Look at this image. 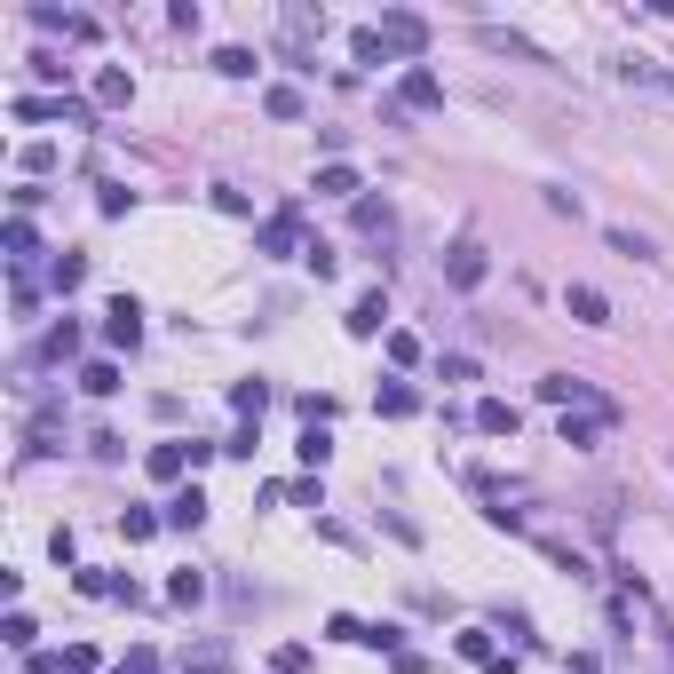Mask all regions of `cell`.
Here are the masks:
<instances>
[{
  "label": "cell",
  "mask_w": 674,
  "mask_h": 674,
  "mask_svg": "<svg viewBox=\"0 0 674 674\" xmlns=\"http://www.w3.org/2000/svg\"><path fill=\"white\" fill-rule=\"evenodd\" d=\"M373 32H381V48H389V56H405V64H421V56H429V16H413V8H381V24H373Z\"/></svg>",
  "instance_id": "6da1fadb"
},
{
  "label": "cell",
  "mask_w": 674,
  "mask_h": 674,
  "mask_svg": "<svg viewBox=\"0 0 674 674\" xmlns=\"http://www.w3.org/2000/svg\"><path fill=\"white\" fill-rule=\"evenodd\" d=\"M445 104V80L429 72V64H405V80H397V104H389V119H405V112H437Z\"/></svg>",
  "instance_id": "7a4b0ae2"
},
{
  "label": "cell",
  "mask_w": 674,
  "mask_h": 674,
  "mask_svg": "<svg viewBox=\"0 0 674 674\" xmlns=\"http://www.w3.org/2000/svg\"><path fill=\"white\" fill-rule=\"evenodd\" d=\"M484 278H492V254H484L476 238H460V246L445 254V286H452V294H476Z\"/></svg>",
  "instance_id": "3957f363"
},
{
  "label": "cell",
  "mask_w": 674,
  "mask_h": 674,
  "mask_svg": "<svg viewBox=\"0 0 674 674\" xmlns=\"http://www.w3.org/2000/svg\"><path fill=\"white\" fill-rule=\"evenodd\" d=\"M254 246H262L270 262H286V254H310V246H302V207H278L270 223L254 230Z\"/></svg>",
  "instance_id": "277c9868"
},
{
  "label": "cell",
  "mask_w": 674,
  "mask_h": 674,
  "mask_svg": "<svg viewBox=\"0 0 674 674\" xmlns=\"http://www.w3.org/2000/svg\"><path fill=\"white\" fill-rule=\"evenodd\" d=\"M104 341H112V349H135V341H143V310H135V294H119L112 310H104Z\"/></svg>",
  "instance_id": "5b68a950"
},
{
  "label": "cell",
  "mask_w": 674,
  "mask_h": 674,
  "mask_svg": "<svg viewBox=\"0 0 674 674\" xmlns=\"http://www.w3.org/2000/svg\"><path fill=\"white\" fill-rule=\"evenodd\" d=\"M540 397H548V405H563V413H571V405H587V413L603 405V397H595L579 373H540Z\"/></svg>",
  "instance_id": "8992f818"
},
{
  "label": "cell",
  "mask_w": 674,
  "mask_h": 674,
  "mask_svg": "<svg viewBox=\"0 0 674 674\" xmlns=\"http://www.w3.org/2000/svg\"><path fill=\"white\" fill-rule=\"evenodd\" d=\"M143 468H151V484H183V476H191V437L151 445V460H143Z\"/></svg>",
  "instance_id": "52a82bcc"
},
{
  "label": "cell",
  "mask_w": 674,
  "mask_h": 674,
  "mask_svg": "<svg viewBox=\"0 0 674 674\" xmlns=\"http://www.w3.org/2000/svg\"><path fill=\"white\" fill-rule=\"evenodd\" d=\"M381 326H389V294L373 286V294H357V302H349V334H357V341H373Z\"/></svg>",
  "instance_id": "ba28073f"
},
{
  "label": "cell",
  "mask_w": 674,
  "mask_h": 674,
  "mask_svg": "<svg viewBox=\"0 0 674 674\" xmlns=\"http://www.w3.org/2000/svg\"><path fill=\"white\" fill-rule=\"evenodd\" d=\"M373 413H381V421H413V413H421L413 381H381V389H373Z\"/></svg>",
  "instance_id": "9c48e42d"
},
{
  "label": "cell",
  "mask_w": 674,
  "mask_h": 674,
  "mask_svg": "<svg viewBox=\"0 0 674 674\" xmlns=\"http://www.w3.org/2000/svg\"><path fill=\"white\" fill-rule=\"evenodd\" d=\"M563 310H571L579 326H611V302H603L595 286H563Z\"/></svg>",
  "instance_id": "30bf717a"
},
{
  "label": "cell",
  "mask_w": 674,
  "mask_h": 674,
  "mask_svg": "<svg viewBox=\"0 0 674 674\" xmlns=\"http://www.w3.org/2000/svg\"><path fill=\"white\" fill-rule=\"evenodd\" d=\"M167 524H175V532H199V524H207V492H199V484H183V492L167 500Z\"/></svg>",
  "instance_id": "8fae6325"
},
{
  "label": "cell",
  "mask_w": 674,
  "mask_h": 674,
  "mask_svg": "<svg viewBox=\"0 0 674 674\" xmlns=\"http://www.w3.org/2000/svg\"><path fill=\"white\" fill-rule=\"evenodd\" d=\"M603 429H611V405H595V413H563V445H595V437H603Z\"/></svg>",
  "instance_id": "7c38bea8"
},
{
  "label": "cell",
  "mask_w": 674,
  "mask_h": 674,
  "mask_svg": "<svg viewBox=\"0 0 674 674\" xmlns=\"http://www.w3.org/2000/svg\"><path fill=\"white\" fill-rule=\"evenodd\" d=\"M0 246H8V262L24 270V262L40 254V230H32V215H8V230H0Z\"/></svg>",
  "instance_id": "4fadbf2b"
},
{
  "label": "cell",
  "mask_w": 674,
  "mask_h": 674,
  "mask_svg": "<svg viewBox=\"0 0 674 674\" xmlns=\"http://www.w3.org/2000/svg\"><path fill=\"white\" fill-rule=\"evenodd\" d=\"M516 421H524V413H516L508 397H484V405H476V429H484V437H516Z\"/></svg>",
  "instance_id": "5bb4252c"
},
{
  "label": "cell",
  "mask_w": 674,
  "mask_h": 674,
  "mask_svg": "<svg viewBox=\"0 0 674 674\" xmlns=\"http://www.w3.org/2000/svg\"><path fill=\"white\" fill-rule=\"evenodd\" d=\"M262 112H270V119H310V96L278 80V88H262Z\"/></svg>",
  "instance_id": "9a60e30c"
},
{
  "label": "cell",
  "mask_w": 674,
  "mask_h": 674,
  "mask_svg": "<svg viewBox=\"0 0 674 674\" xmlns=\"http://www.w3.org/2000/svg\"><path fill=\"white\" fill-rule=\"evenodd\" d=\"M318 191H326V199H357L365 183H357V167H349V159H326V167H318Z\"/></svg>",
  "instance_id": "2e32d148"
},
{
  "label": "cell",
  "mask_w": 674,
  "mask_h": 674,
  "mask_svg": "<svg viewBox=\"0 0 674 674\" xmlns=\"http://www.w3.org/2000/svg\"><path fill=\"white\" fill-rule=\"evenodd\" d=\"M96 104H104V112H119V104H135V80H127L119 64H104V72H96Z\"/></svg>",
  "instance_id": "e0dca14e"
},
{
  "label": "cell",
  "mask_w": 674,
  "mask_h": 674,
  "mask_svg": "<svg viewBox=\"0 0 674 674\" xmlns=\"http://www.w3.org/2000/svg\"><path fill=\"white\" fill-rule=\"evenodd\" d=\"M32 24L40 32H64V40H96V24L88 16H64V8H32Z\"/></svg>",
  "instance_id": "ac0fdd59"
},
{
  "label": "cell",
  "mask_w": 674,
  "mask_h": 674,
  "mask_svg": "<svg viewBox=\"0 0 674 674\" xmlns=\"http://www.w3.org/2000/svg\"><path fill=\"white\" fill-rule=\"evenodd\" d=\"M48 286H56V294H80V286H88V254H56V262H48Z\"/></svg>",
  "instance_id": "d6986e66"
},
{
  "label": "cell",
  "mask_w": 674,
  "mask_h": 674,
  "mask_svg": "<svg viewBox=\"0 0 674 674\" xmlns=\"http://www.w3.org/2000/svg\"><path fill=\"white\" fill-rule=\"evenodd\" d=\"M167 603H175V611H199V603H207V571H175V579H167Z\"/></svg>",
  "instance_id": "ffe728a7"
},
{
  "label": "cell",
  "mask_w": 674,
  "mask_h": 674,
  "mask_svg": "<svg viewBox=\"0 0 674 674\" xmlns=\"http://www.w3.org/2000/svg\"><path fill=\"white\" fill-rule=\"evenodd\" d=\"M80 389H88V397H119V365L112 357H88V365H80Z\"/></svg>",
  "instance_id": "44dd1931"
},
{
  "label": "cell",
  "mask_w": 674,
  "mask_h": 674,
  "mask_svg": "<svg viewBox=\"0 0 674 674\" xmlns=\"http://www.w3.org/2000/svg\"><path fill=\"white\" fill-rule=\"evenodd\" d=\"M452 651H460V659H476V667H492V659H500V651H492V627H460V635H452Z\"/></svg>",
  "instance_id": "7402d4cb"
},
{
  "label": "cell",
  "mask_w": 674,
  "mask_h": 674,
  "mask_svg": "<svg viewBox=\"0 0 674 674\" xmlns=\"http://www.w3.org/2000/svg\"><path fill=\"white\" fill-rule=\"evenodd\" d=\"M357 230H365V238H389V230H397L389 199H357Z\"/></svg>",
  "instance_id": "603a6c76"
},
{
  "label": "cell",
  "mask_w": 674,
  "mask_h": 674,
  "mask_svg": "<svg viewBox=\"0 0 674 674\" xmlns=\"http://www.w3.org/2000/svg\"><path fill=\"white\" fill-rule=\"evenodd\" d=\"M484 48H508V56H524V64H548V56H540L524 32H500V24H484Z\"/></svg>",
  "instance_id": "cb8c5ba5"
},
{
  "label": "cell",
  "mask_w": 674,
  "mask_h": 674,
  "mask_svg": "<svg viewBox=\"0 0 674 674\" xmlns=\"http://www.w3.org/2000/svg\"><path fill=\"white\" fill-rule=\"evenodd\" d=\"M349 56H357V64H389V48H381V32H373V24H357V32H349Z\"/></svg>",
  "instance_id": "d4e9b609"
},
{
  "label": "cell",
  "mask_w": 674,
  "mask_h": 674,
  "mask_svg": "<svg viewBox=\"0 0 674 674\" xmlns=\"http://www.w3.org/2000/svg\"><path fill=\"white\" fill-rule=\"evenodd\" d=\"M230 405H238L246 421H262V405H270V381H238V389H230Z\"/></svg>",
  "instance_id": "484cf974"
},
{
  "label": "cell",
  "mask_w": 674,
  "mask_h": 674,
  "mask_svg": "<svg viewBox=\"0 0 674 674\" xmlns=\"http://www.w3.org/2000/svg\"><path fill=\"white\" fill-rule=\"evenodd\" d=\"M540 556L556 563V571H571V579H595V571H587V556H579V548H563V540H540Z\"/></svg>",
  "instance_id": "4316f807"
},
{
  "label": "cell",
  "mask_w": 674,
  "mask_h": 674,
  "mask_svg": "<svg viewBox=\"0 0 674 674\" xmlns=\"http://www.w3.org/2000/svg\"><path fill=\"white\" fill-rule=\"evenodd\" d=\"M215 72L223 80H254V48H215Z\"/></svg>",
  "instance_id": "83f0119b"
},
{
  "label": "cell",
  "mask_w": 674,
  "mask_h": 674,
  "mask_svg": "<svg viewBox=\"0 0 674 674\" xmlns=\"http://www.w3.org/2000/svg\"><path fill=\"white\" fill-rule=\"evenodd\" d=\"M64 674H104V651L96 643H64Z\"/></svg>",
  "instance_id": "f1b7e54d"
},
{
  "label": "cell",
  "mask_w": 674,
  "mask_h": 674,
  "mask_svg": "<svg viewBox=\"0 0 674 674\" xmlns=\"http://www.w3.org/2000/svg\"><path fill=\"white\" fill-rule=\"evenodd\" d=\"M183 667H191V674H223L230 651H223V643H199V651H183Z\"/></svg>",
  "instance_id": "f546056e"
},
{
  "label": "cell",
  "mask_w": 674,
  "mask_h": 674,
  "mask_svg": "<svg viewBox=\"0 0 674 674\" xmlns=\"http://www.w3.org/2000/svg\"><path fill=\"white\" fill-rule=\"evenodd\" d=\"M8 302H16V318H32V310H40V286H32V270H16V278H8Z\"/></svg>",
  "instance_id": "4dcf8cb0"
},
{
  "label": "cell",
  "mask_w": 674,
  "mask_h": 674,
  "mask_svg": "<svg viewBox=\"0 0 674 674\" xmlns=\"http://www.w3.org/2000/svg\"><path fill=\"white\" fill-rule=\"evenodd\" d=\"M0 635H8V643H16L24 659H32V643H40V627H32V611H8V627H0Z\"/></svg>",
  "instance_id": "1f68e13d"
},
{
  "label": "cell",
  "mask_w": 674,
  "mask_h": 674,
  "mask_svg": "<svg viewBox=\"0 0 674 674\" xmlns=\"http://www.w3.org/2000/svg\"><path fill=\"white\" fill-rule=\"evenodd\" d=\"M365 651H389V659H397V651H405V627H397V619H381V627H365Z\"/></svg>",
  "instance_id": "d6a6232c"
},
{
  "label": "cell",
  "mask_w": 674,
  "mask_h": 674,
  "mask_svg": "<svg viewBox=\"0 0 674 674\" xmlns=\"http://www.w3.org/2000/svg\"><path fill=\"white\" fill-rule=\"evenodd\" d=\"M32 80H40V88H64L72 64H64V56H32Z\"/></svg>",
  "instance_id": "836d02e7"
},
{
  "label": "cell",
  "mask_w": 674,
  "mask_h": 674,
  "mask_svg": "<svg viewBox=\"0 0 674 674\" xmlns=\"http://www.w3.org/2000/svg\"><path fill=\"white\" fill-rule=\"evenodd\" d=\"M611 254H627V262H651V238H643V230H611Z\"/></svg>",
  "instance_id": "e575fe53"
},
{
  "label": "cell",
  "mask_w": 674,
  "mask_h": 674,
  "mask_svg": "<svg viewBox=\"0 0 674 674\" xmlns=\"http://www.w3.org/2000/svg\"><path fill=\"white\" fill-rule=\"evenodd\" d=\"M159 524H167V516H151V508H127V516H119V532H127V540H151Z\"/></svg>",
  "instance_id": "d590c367"
},
{
  "label": "cell",
  "mask_w": 674,
  "mask_h": 674,
  "mask_svg": "<svg viewBox=\"0 0 674 674\" xmlns=\"http://www.w3.org/2000/svg\"><path fill=\"white\" fill-rule=\"evenodd\" d=\"M80 595H119V571H72Z\"/></svg>",
  "instance_id": "8d00e7d4"
},
{
  "label": "cell",
  "mask_w": 674,
  "mask_h": 674,
  "mask_svg": "<svg viewBox=\"0 0 674 674\" xmlns=\"http://www.w3.org/2000/svg\"><path fill=\"white\" fill-rule=\"evenodd\" d=\"M48 357H56V365H64V357H80V326H72V318L48 334Z\"/></svg>",
  "instance_id": "74e56055"
},
{
  "label": "cell",
  "mask_w": 674,
  "mask_h": 674,
  "mask_svg": "<svg viewBox=\"0 0 674 674\" xmlns=\"http://www.w3.org/2000/svg\"><path fill=\"white\" fill-rule=\"evenodd\" d=\"M326 452H334L326 429H302V468H326Z\"/></svg>",
  "instance_id": "f35d334b"
},
{
  "label": "cell",
  "mask_w": 674,
  "mask_h": 674,
  "mask_svg": "<svg viewBox=\"0 0 674 674\" xmlns=\"http://www.w3.org/2000/svg\"><path fill=\"white\" fill-rule=\"evenodd\" d=\"M270 667H278V674H318V659H310V651H302V643H286V651H278V659H270Z\"/></svg>",
  "instance_id": "ab89813d"
},
{
  "label": "cell",
  "mask_w": 674,
  "mask_h": 674,
  "mask_svg": "<svg viewBox=\"0 0 674 674\" xmlns=\"http://www.w3.org/2000/svg\"><path fill=\"white\" fill-rule=\"evenodd\" d=\"M389 357H397V365H421V334H405V326H397V334H389Z\"/></svg>",
  "instance_id": "60d3db41"
},
{
  "label": "cell",
  "mask_w": 674,
  "mask_h": 674,
  "mask_svg": "<svg viewBox=\"0 0 674 674\" xmlns=\"http://www.w3.org/2000/svg\"><path fill=\"white\" fill-rule=\"evenodd\" d=\"M286 500H302V508H326V484H318V476H302V484H286Z\"/></svg>",
  "instance_id": "b9f144b4"
},
{
  "label": "cell",
  "mask_w": 674,
  "mask_h": 674,
  "mask_svg": "<svg viewBox=\"0 0 674 674\" xmlns=\"http://www.w3.org/2000/svg\"><path fill=\"white\" fill-rule=\"evenodd\" d=\"M500 627H508V635L524 643V651H540V635H532V619H524V611H500Z\"/></svg>",
  "instance_id": "7bdbcfd3"
},
{
  "label": "cell",
  "mask_w": 674,
  "mask_h": 674,
  "mask_svg": "<svg viewBox=\"0 0 674 674\" xmlns=\"http://www.w3.org/2000/svg\"><path fill=\"white\" fill-rule=\"evenodd\" d=\"M215 207H223V215H254V199H246V191H230V183H215Z\"/></svg>",
  "instance_id": "ee69618b"
},
{
  "label": "cell",
  "mask_w": 674,
  "mask_h": 674,
  "mask_svg": "<svg viewBox=\"0 0 674 674\" xmlns=\"http://www.w3.org/2000/svg\"><path fill=\"white\" fill-rule=\"evenodd\" d=\"M326 635H334V643H365V627H357L349 611H334V619H326Z\"/></svg>",
  "instance_id": "f6af8a7d"
},
{
  "label": "cell",
  "mask_w": 674,
  "mask_h": 674,
  "mask_svg": "<svg viewBox=\"0 0 674 674\" xmlns=\"http://www.w3.org/2000/svg\"><path fill=\"white\" fill-rule=\"evenodd\" d=\"M112 674H127V667H112Z\"/></svg>",
  "instance_id": "bcb514c9"
}]
</instances>
